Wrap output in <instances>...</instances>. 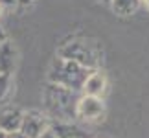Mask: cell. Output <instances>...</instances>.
<instances>
[{
	"label": "cell",
	"instance_id": "obj_1",
	"mask_svg": "<svg viewBox=\"0 0 149 138\" xmlns=\"http://www.w3.org/2000/svg\"><path fill=\"white\" fill-rule=\"evenodd\" d=\"M79 96H81V92L70 90L55 83H48L42 92L44 114L52 122L72 123L76 120V107H77Z\"/></svg>",
	"mask_w": 149,
	"mask_h": 138
},
{
	"label": "cell",
	"instance_id": "obj_2",
	"mask_svg": "<svg viewBox=\"0 0 149 138\" xmlns=\"http://www.w3.org/2000/svg\"><path fill=\"white\" fill-rule=\"evenodd\" d=\"M59 57L74 61L88 70H98L103 65V48L96 39L77 37L65 43L59 48Z\"/></svg>",
	"mask_w": 149,
	"mask_h": 138
},
{
	"label": "cell",
	"instance_id": "obj_3",
	"mask_svg": "<svg viewBox=\"0 0 149 138\" xmlns=\"http://www.w3.org/2000/svg\"><path fill=\"white\" fill-rule=\"evenodd\" d=\"M88 74H90L88 68L77 65L74 61L63 59V57H55L50 70H48V81L61 85V87H66L70 90L81 92L83 83H85Z\"/></svg>",
	"mask_w": 149,
	"mask_h": 138
},
{
	"label": "cell",
	"instance_id": "obj_4",
	"mask_svg": "<svg viewBox=\"0 0 149 138\" xmlns=\"http://www.w3.org/2000/svg\"><path fill=\"white\" fill-rule=\"evenodd\" d=\"M105 118V103L96 96H79L76 107V120L83 123H100Z\"/></svg>",
	"mask_w": 149,
	"mask_h": 138
},
{
	"label": "cell",
	"instance_id": "obj_5",
	"mask_svg": "<svg viewBox=\"0 0 149 138\" xmlns=\"http://www.w3.org/2000/svg\"><path fill=\"white\" fill-rule=\"evenodd\" d=\"M52 125V120L41 111H26L22 112L20 133L26 138H39L42 133H46Z\"/></svg>",
	"mask_w": 149,
	"mask_h": 138
},
{
	"label": "cell",
	"instance_id": "obj_6",
	"mask_svg": "<svg viewBox=\"0 0 149 138\" xmlns=\"http://www.w3.org/2000/svg\"><path fill=\"white\" fill-rule=\"evenodd\" d=\"M109 87V79L105 76L103 70H90V74L87 76L83 83V89H81V94L85 96H96V98H103V94L107 92Z\"/></svg>",
	"mask_w": 149,
	"mask_h": 138
},
{
	"label": "cell",
	"instance_id": "obj_7",
	"mask_svg": "<svg viewBox=\"0 0 149 138\" xmlns=\"http://www.w3.org/2000/svg\"><path fill=\"white\" fill-rule=\"evenodd\" d=\"M52 133L55 135V138H92V135L87 133L85 129H81L76 123H68V122H52L50 125Z\"/></svg>",
	"mask_w": 149,
	"mask_h": 138
},
{
	"label": "cell",
	"instance_id": "obj_8",
	"mask_svg": "<svg viewBox=\"0 0 149 138\" xmlns=\"http://www.w3.org/2000/svg\"><path fill=\"white\" fill-rule=\"evenodd\" d=\"M22 111L17 107H2L0 109V129L4 133H13L20 129Z\"/></svg>",
	"mask_w": 149,
	"mask_h": 138
},
{
	"label": "cell",
	"instance_id": "obj_9",
	"mask_svg": "<svg viewBox=\"0 0 149 138\" xmlns=\"http://www.w3.org/2000/svg\"><path fill=\"white\" fill-rule=\"evenodd\" d=\"M17 46L11 43V41H6L0 44V74H9L15 70V65H17Z\"/></svg>",
	"mask_w": 149,
	"mask_h": 138
},
{
	"label": "cell",
	"instance_id": "obj_10",
	"mask_svg": "<svg viewBox=\"0 0 149 138\" xmlns=\"http://www.w3.org/2000/svg\"><path fill=\"white\" fill-rule=\"evenodd\" d=\"M112 8V11L120 17H129L138 11L140 8V0H111L109 4Z\"/></svg>",
	"mask_w": 149,
	"mask_h": 138
},
{
	"label": "cell",
	"instance_id": "obj_11",
	"mask_svg": "<svg viewBox=\"0 0 149 138\" xmlns=\"http://www.w3.org/2000/svg\"><path fill=\"white\" fill-rule=\"evenodd\" d=\"M11 87V76L9 74H0V101H4V98L8 96Z\"/></svg>",
	"mask_w": 149,
	"mask_h": 138
},
{
	"label": "cell",
	"instance_id": "obj_12",
	"mask_svg": "<svg viewBox=\"0 0 149 138\" xmlns=\"http://www.w3.org/2000/svg\"><path fill=\"white\" fill-rule=\"evenodd\" d=\"M6 138H26L20 131H13V133H6Z\"/></svg>",
	"mask_w": 149,
	"mask_h": 138
},
{
	"label": "cell",
	"instance_id": "obj_13",
	"mask_svg": "<svg viewBox=\"0 0 149 138\" xmlns=\"http://www.w3.org/2000/svg\"><path fill=\"white\" fill-rule=\"evenodd\" d=\"M15 4V0H0V8H13Z\"/></svg>",
	"mask_w": 149,
	"mask_h": 138
},
{
	"label": "cell",
	"instance_id": "obj_14",
	"mask_svg": "<svg viewBox=\"0 0 149 138\" xmlns=\"http://www.w3.org/2000/svg\"><path fill=\"white\" fill-rule=\"evenodd\" d=\"M35 0H15V4H19L20 8H28V6H31Z\"/></svg>",
	"mask_w": 149,
	"mask_h": 138
},
{
	"label": "cell",
	"instance_id": "obj_15",
	"mask_svg": "<svg viewBox=\"0 0 149 138\" xmlns=\"http://www.w3.org/2000/svg\"><path fill=\"white\" fill-rule=\"evenodd\" d=\"M39 138H55V135L54 133H52V129H48L46 131V133H42L41 136H39Z\"/></svg>",
	"mask_w": 149,
	"mask_h": 138
},
{
	"label": "cell",
	"instance_id": "obj_16",
	"mask_svg": "<svg viewBox=\"0 0 149 138\" xmlns=\"http://www.w3.org/2000/svg\"><path fill=\"white\" fill-rule=\"evenodd\" d=\"M6 41V33H4V30H2V28H0V44H2Z\"/></svg>",
	"mask_w": 149,
	"mask_h": 138
},
{
	"label": "cell",
	"instance_id": "obj_17",
	"mask_svg": "<svg viewBox=\"0 0 149 138\" xmlns=\"http://www.w3.org/2000/svg\"><path fill=\"white\" fill-rule=\"evenodd\" d=\"M140 6H144L146 9H149V0H140Z\"/></svg>",
	"mask_w": 149,
	"mask_h": 138
},
{
	"label": "cell",
	"instance_id": "obj_18",
	"mask_svg": "<svg viewBox=\"0 0 149 138\" xmlns=\"http://www.w3.org/2000/svg\"><path fill=\"white\" fill-rule=\"evenodd\" d=\"M0 138H6V133H4L2 129H0Z\"/></svg>",
	"mask_w": 149,
	"mask_h": 138
},
{
	"label": "cell",
	"instance_id": "obj_19",
	"mask_svg": "<svg viewBox=\"0 0 149 138\" xmlns=\"http://www.w3.org/2000/svg\"><path fill=\"white\" fill-rule=\"evenodd\" d=\"M100 2H103V4H111V0H100Z\"/></svg>",
	"mask_w": 149,
	"mask_h": 138
}]
</instances>
